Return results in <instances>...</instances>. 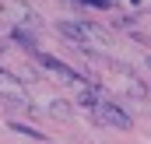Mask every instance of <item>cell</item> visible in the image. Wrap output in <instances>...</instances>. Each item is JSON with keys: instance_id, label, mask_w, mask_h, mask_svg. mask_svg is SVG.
<instances>
[{"instance_id": "obj_1", "label": "cell", "mask_w": 151, "mask_h": 144, "mask_svg": "<svg viewBox=\"0 0 151 144\" xmlns=\"http://www.w3.org/2000/svg\"><path fill=\"white\" fill-rule=\"evenodd\" d=\"M91 116H95L102 127H119V130H130V127H134V120L127 116V109L116 106V102H109V99H102L99 106L91 109Z\"/></svg>"}, {"instance_id": "obj_2", "label": "cell", "mask_w": 151, "mask_h": 144, "mask_svg": "<svg viewBox=\"0 0 151 144\" xmlns=\"http://www.w3.org/2000/svg\"><path fill=\"white\" fill-rule=\"evenodd\" d=\"M35 60H39V63H42V67H46L49 74H56L63 84H74V88H77L81 81H95V77H84V74H77L74 67H67L63 60H56V56H49V53H42V49L35 53Z\"/></svg>"}, {"instance_id": "obj_3", "label": "cell", "mask_w": 151, "mask_h": 144, "mask_svg": "<svg viewBox=\"0 0 151 144\" xmlns=\"http://www.w3.org/2000/svg\"><path fill=\"white\" fill-rule=\"evenodd\" d=\"M0 95H4L11 106H21V109H28V112H35L32 99H28L25 88H21V81H18L14 74H7V71H0Z\"/></svg>"}, {"instance_id": "obj_4", "label": "cell", "mask_w": 151, "mask_h": 144, "mask_svg": "<svg viewBox=\"0 0 151 144\" xmlns=\"http://www.w3.org/2000/svg\"><path fill=\"white\" fill-rule=\"evenodd\" d=\"M4 14H7L11 21H18V28H39V25H42V18H39L35 11H32L28 4H18V0H7V4H4Z\"/></svg>"}, {"instance_id": "obj_5", "label": "cell", "mask_w": 151, "mask_h": 144, "mask_svg": "<svg viewBox=\"0 0 151 144\" xmlns=\"http://www.w3.org/2000/svg\"><path fill=\"white\" fill-rule=\"evenodd\" d=\"M11 39H14V46H21V49H28V53H32V56H35V53H39V46H35V39L28 35V32H25V28H18V25H14V32H11Z\"/></svg>"}, {"instance_id": "obj_6", "label": "cell", "mask_w": 151, "mask_h": 144, "mask_svg": "<svg viewBox=\"0 0 151 144\" xmlns=\"http://www.w3.org/2000/svg\"><path fill=\"white\" fill-rule=\"evenodd\" d=\"M49 112H53L56 120H70V116H74V109H70L67 99H53V102H49Z\"/></svg>"}, {"instance_id": "obj_7", "label": "cell", "mask_w": 151, "mask_h": 144, "mask_svg": "<svg viewBox=\"0 0 151 144\" xmlns=\"http://www.w3.org/2000/svg\"><path fill=\"white\" fill-rule=\"evenodd\" d=\"M127 91H130L134 99H148V84H144L141 77H127Z\"/></svg>"}, {"instance_id": "obj_8", "label": "cell", "mask_w": 151, "mask_h": 144, "mask_svg": "<svg viewBox=\"0 0 151 144\" xmlns=\"http://www.w3.org/2000/svg\"><path fill=\"white\" fill-rule=\"evenodd\" d=\"M11 130H14V134H25V137H35V141H46V137H49V134H39V130L21 127V123H11Z\"/></svg>"}, {"instance_id": "obj_9", "label": "cell", "mask_w": 151, "mask_h": 144, "mask_svg": "<svg viewBox=\"0 0 151 144\" xmlns=\"http://www.w3.org/2000/svg\"><path fill=\"white\" fill-rule=\"evenodd\" d=\"M81 4H88V7H113V0H81Z\"/></svg>"}, {"instance_id": "obj_10", "label": "cell", "mask_w": 151, "mask_h": 144, "mask_svg": "<svg viewBox=\"0 0 151 144\" xmlns=\"http://www.w3.org/2000/svg\"><path fill=\"white\" fill-rule=\"evenodd\" d=\"M127 4H134V7H137V4H141V0H127Z\"/></svg>"}, {"instance_id": "obj_11", "label": "cell", "mask_w": 151, "mask_h": 144, "mask_svg": "<svg viewBox=\"0 0 151 144\" xmlns=\"http://www.w3.org/2000/svg\"><path fill=\"white\" fill-rule=\"evenodd\" d=\"M148 67H151V56H148Z\"/></svg>"}]
</instances>
